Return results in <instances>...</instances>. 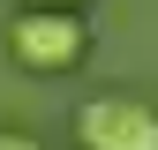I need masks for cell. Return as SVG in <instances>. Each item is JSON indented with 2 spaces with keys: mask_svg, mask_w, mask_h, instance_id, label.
<instances>
[{
  "mask_svg": "<svg viewBox=\"0 0 158 150\" xmlns=\"http://www.w3.org/2000/svg\"><path fill=\"white\" fill-rule=\"evenodd\" d=\"M75 143L83 150H158V105L128 98V90H106L75 112Z\"/></svg>",
  "mask_w": 158,
  "mask_h": 150,
  "instance_id": "2",
  "label": "cell"
},
{
  "mask_svg": "<svg viewBox=\"0 0 158 150\" xmlns=\"http://www.w3.org/2000/svg\"><path fill=\"white\" fill-rule=\"evenodd\" d=\"M0 150H45L38 135H23V128H0Z\"/></svg>",
  "mask_w": 158,
  "mask_h": 150,
  "instance_id": "3",
  "label": "cell"
},
{
  "mask_svg": "<svg viewBox=\"0 0 158 150\" xmlns=\"http://www.w3.org/2000/svg\"><path fill=\"white\" fill-rule=\"evenodd\" d=\"M83 45H90V30L75 23L68 8H23L8 23V53L23 68H38V75H60V68H75L83 60Z\"/></svg>",
  "mask_w": 158,
  "mask_h": 150,
  "instance_id": "1",
  "label": "cell"
},
{
  "mask_svg": "<svg viewBox=\"0 0 158 150\" xmlns=\"http://www.w3.org/2000/svg\"><path fill=\"white\" fill-rule=\"evenodd\" d=\"M38 8H68V0H38Z\"/></svg>",
  "mask_w": 158,
  "mask_h": 150,
  "instance_id": "4",
  "label": "cell"
}]
</instances>
